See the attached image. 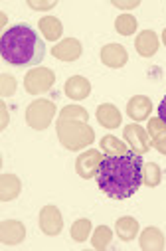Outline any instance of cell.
<instances>
[{
  "mask_svg": "<svg viewBox=\"0 0 166 251\" xmlns=\"http://www.w3.org/2000/svg\"><path fill=\"white\" fill-rule=\"evenodd\" d=\"M142 154H137L133 151L121 156H103L95 176L97 186L109 198L127 200L133 194H137V190L142 186Z\"/></svg>",
  "mask_w": 166,
  "mask_h": 251,
  "instance_id": "6da1fadb",
  "label": "cell"
},
{
  "mask_svg": "<svg viewBox=\"0 0 166 251\" xmlns=\"http://www.w3.org/2000/svg\"><path fill=\"white\" fill-rule=\"evenodd\" d=\"M0 55L6 64L16 68L38 66L44 61L46 44L34 28L26 24H16L8 28L0 38Z\"/></svg>",
  "mask_w": 166,
  "mask_h": 251,
  "instance_id": "7a4b0ae2",
  "label": "cell"
},
{
  "mask_svg": "<svg viewBox=\"0 0 166 251\" xmlns=\"http://www.w3.org/2000/svg\"><path fill=\"white\" fill-rule=\"evenodd\" d=\"M55 133L58 141L68 151H81L95 141V131L89 125V113L79 105H68L60 111Z\"/></svg>",
  "mask_w": 166,
  "mask_h": 251,
  "instance_id": "3957f363",
  "label": "cell"
},
{
  "mask_svg": "<svg viewBox=\"0 0 166 251\" xmlns=\"http://www.w3.org/2000/svg\"><path fill=\"white\" fill-rule=\"evenodd\" d=\"M26 125L34 131H46L53 117H55V105L49 99H36L26 107Z\"/></svg>",
  "mask_w": 166,
  "mask_h": 251,
  "instance_id": "277c9868",
  "label": "cell"
},
{
  "mask_svg": "<svg viewBox=\"0 0 166 251\" xmlns=\"http://www.w3.org/2000/svg\"><path fill=\"white\" fill-rule=\"evenodd\" d=\"M55 83V74L49 68H32L24 77V89L30 95L47 93Z\"/></svg>",
  "mask_w": 166,
  "mask_h": 251,
  "instance_id": "5b68a950",
  "label": "cell"
},
{
  "mask_svg": "<svg viewBox=\"0 0 166 251\" xmlns=\"http://www.w3.org/2000/svg\"><path fill=\"white\" fill-rule=\"evenodd\" d=\"M123 141L129 145V149L137 154H146L150 151V139H148V133L144 127L141 125L133 123V125H127L123 129Z\"/></svg>",
  "mask_w": 166,
  "mask_h": 251,
  "instance_id": "8992f818",
  "label": "cell"
},
{
  "mask_svg": "<svg viewBox=\"0 0 166 251\" xmlns=\"http://www.w3.org/2000/svg\"><path fill=\"white\" fill-rule=\"evenodd\" d=\"M40 229H42V233H46L49 237H55V235L62 233V229H64V216L58 210V206L47 204V206L42 208V212H40Z\"/></svg>",
  "mask_w": 166,
  "mask_h": 251,
  "instance_id": "52a82bcc",
  "label": "cell"
},
{
  "mask_svg": "<svg viewBox=\"0 0 166 251\" xmlns=\"http://www.w3.org/2000/svg\"><path fill=\"white\" fill-rule=\"evenodd\" d=\"M103 156H105V154H103L101 151H95V149H89V151L81 152V154L77 156V160H75V170H77V174H79L81 178H85V180L97 176V170H99V166H101Z\"/></svg>",
  "mask_w": 166,
  "mask_h": 251,
  "instance_id": "ba28073f",
  "label": "cell"
},
{
  "mask_svg": "<svg viewBox=\"0 0 166 251\" xmlns=\"http://www.w3.org/2000/svg\"><path fill=\"white\" fill-rule=\"evenodd\" d=\"M101 61L107 68L121 70L129 61V53H127L125 46H121V44H107L101 48Z\"/></svg>",
  "mask_w": 166,
  "mask_h": 251,
  "instance_id": "9c48e42d",
  "label": "cell"
},
{
  "mask_svg": "<svg viewBox=\"0 0 166 251\" xmlns=\"http://www.w3.org/2000/svg\"><path fill=\"white\" fill-rule=\"evenodd\" d=\"M81 51H83L81 42L75 38H64L51 48V55L60 61H75L81 57Z\"/></svg>",
  "mask_w": 166,
  "mask_h": 251,
  "instance_id": "30bf717a",
  "label": "cell"
},
{
  "mask_svg": "<svg viewBox=\"0 0 166 251\" xmlns=\"http://www.w3.org/2000/svg\"><path fill=\"white\" fill-rule=\"evenodd\" d=\"M26 239V226L18 220H4L0 224V241L4 245H18Z\"/></svg>",
  "mask_w": 166,
  "mask_h": 251,
  "instance_id": "8fae6325",
  "label": "cell"
},
{
  "mask_svg": "<svg viewBox=\"0 0 166 251\" xmlns=\"http://www.w3.org/2000/svg\"><path fill=\"white\" fill-rule=\"evenodd\" d=\"M146 133H148V139H150V145L166 156V123L158 117H152L146 125Z\"/></svg>",
  "mask_w": 166,
  "mask_h": 251,
  "instance_id": "7c38bea8",
  "label": "cell"
},
{
  "mask_svg": "<svg viewBox=\"0 0 166 251\" xmlns=\"http://www.w3.org/2000/svg\"><path fill=\"white\" fill-rule=\"evenodd\" d=\"M20 192H22V182L16 174L4 172L2 176H0V200L10 202V200L18 198Z\"/></svg>",
  "mask_w": 166,
  "mask_h": 251,
  "instance_id": "4fadbf2b",
  "label": "cell"
},
{
  "mask_svg": "<svg viewBox=\"0 0 166 251\" xmlns=\"http://www.w3.org/2000/svg\"><path fill=\"white\" fill-rule=\"evenodd\" d=\"M97 121H99V125H103L105 129H119L123 115L113 103H103V105L97 107Z\"/></svg>",
  "mask_w": 166,
  "mask_h": 251,
  "instance_id": "5bb4252c",
  "label": "cell"
},
{
  "mask_svg": "<svg viewBox=\"0 0 166 251\" xmlns=\"http://www.w3.org/2000/svg\"><path fill=\"white\" fill-rule=\"evenodd\" d=\"M150 111H152V101L144 95H135L129 99L127 103V115L133 119V121H144L150 117Z\"/></svg>",
  "mask_w": 166,
  "mask_h": 251,
  "instance_id": "9a60e30c",
  "label": "cell"
},
{
  "mask_svg": "<svg viewBox=\"0 0 166 251\" xmlns=\"http://www.w3.org/2000/svg\"><path fill=\"white\" fill-rule=\"evenodd\" d=\"M66 95L73 101H83L85 97H89L91 93V83L89 79H85L83 75H73L66 81V87H64Z\"/></svg>",
  "mask_w": 166,
  "mask_h": 251,
  "instance_id": "2e32d148",
  "label": "cell"
},
{
  "mask_svg": "<svg viewBox=\"0 0 166 251\" xmlns=\"http://www.w3.org/2000/svg\"><path fill=\"white\" fill-rule=\"evenodd\" d=\"M158 46H160V40L152 30L141 32L135 40V48H137L139 55H142V57H152L158 51Z\"/></svg>",
  "mask_w": 166,
  "mask_h": 251,
  "instance_id": "e0dca14e",
  "label": "cell"
},
{
  "mask_svg": "<svg viewBox=\"0 0 166 251\" xmlns=\"http://www.w3.org/2000/svg\"><path fill=\"white\" fill-rule=\"evenodd\" d=\"M139 243H141V249L144 251H160L164 249V233L158 227H146L142 229Z\"/></svg>",
  "mask_w": 166,
  "mask_h": 251,
  "instance_id": "ac0fdd59",
  "label": "cell"
},
{
  "mask_svg": "<svg viewBox=\"0 0 166 251\" xmlns=\"http://www.w3.org/2000/svg\"><path fill=\"white\" fill-rule=\"evenodd\" d=\"M40 32H42V36L46 38V40H49V42H58L60 38H62V34H64V24L55 18V16H44V18H40Z\"/></svg>",
  "mask_w": 166,
  "mask_h": 251,
  "instance_id": "d6986e66",
  "label": "cell"
},
{
  "mask_svg": "<svg viewBox=\"0 0 166 251\" xmlns=\"http://www.w3.org/2000/svg\"><path fill=\"white\" fill-rule=\"evenodd\" d=\"M101 152L105 156H121V154H129V145L121 139H117L115 135H107L101 139Z\"/></svg>",
  "mask_w": 166,
  "mask_h": 251,
  "instance_id": "ffe728a7",
  "label": "cell"
},
{
  "mask_svg": "<svg viewBox=\"0 0 166 251\" xmlns=\"http://www.w3.org/2000/svg\"><path fill=\"white\" fill-rule=\"evenodd\" d=\"M115 231H117V235L123 239V241H133L135 237H137V233H139V222L135 220V218H131V216H123V218H119L117 222H115Z\"/></svg>",
  "mask_w": 166,
  "mask_h": 251,
  "instance_id": "44dd1931",
  "label": "cell"
},
{
  "mask_svg": "<svg viewBox=\"0 0 166 251\" xmlns=\"http://www.w3.org/2000/svg\"><path fill=\"white\" fill-rule=\"evenodd\" d=\"M162 182V170L156 162H144V170H142V184L148 188H156Z\"/></svg>",
  "mask_w": 166,
  "mask_h": 251,
  "instance_id": "7402d4cb",
  "label": "cell"
},
{
  "mask_svg": "<svg viewBox=\"0 0 166 251\" xmlns=\"http://www.w3.org/2000/svg\"><path fill=\"white\" fill-rule=\"evenodd\" d=\"M115 30L121 36H133L137 32V18L133 14H121V16H117Z\"/></svg>",
  "mask_w": 166,
  "mask_h": 251,
  "instance_id": "603a6c76",
  "label": "cell"
},
{
  "mask_svg": "<svg viewBox=\"0 0 166 251\" xmlns=\"http://www.w3.org/2000/svg\"><path fill=\"white\" fill-rule=\"evenodd\" d=\"M91 229H93L91 222H89L87 218H79V220L73 222V226H71V237H73V241H77V243L87 241Z\"/></svg>",
  "mask_w": 166,
  "mask_h": 251,
  "instance_id": "cb8c5ba5",
  "label": "cell"
},
{
  "mask_svg": "<svg viewBox=\"0 0 166 251\" xmlns=\"http://www.w3.org/2000/svg\"><path fill=\"white\" fill-rule=\"evenodd\" d=\"M111 237H113V231H111V227L99 226V227H95V231H93L91 243H93L95 249H107V247L111 245Z\"/></svg>",
  "mask_w": 166,
  "mask_h": 251,
  "instance_id": "d4e9b609",
  "label": "cell"
},
{
  "mask_svg": "<svg viewBox=\"0 0 166 251\" xmlns=\"http://www.w3.org/2000/svg\"><path fill=\"white\" fill-rule=\"evenodd\" d=\"M0 83H2V87H0L2 97H10V95L16 93V79H14V75L2 74V75H0Z\"/></svg>",
  "mask_w": 166,
  "mask_h": 251,
  "instance_id": "484cf974",
  "label": "cell"
},
{
  "mask_svg": "<svg viewBox=\"0 0 166 251\" xmlns=\"http://www.w3.org/2000/svg\"><path fill=\"white\" fill-rule=\"evenodd\" d=\"M55 4V0H51V2H38V0H28V6L34 8V10H51Z\"/></svg>",
  "mask_w": 166,
  "mask_h": 251,
  "instance_id": "4316f807",
  "label": "cell"
},
{
  "mask_svg": "<svg viewBox=\"0 0 166 251\" xmlns=\"http://www.w3.org/2000/svg\"><path fill=\"white\" fill-rule=\"evenodd\" d=\"M141 4V0H131V2H119V0H113V6H117V8H125V10H129V8H137Z\"/></svg>",
  "mask_w": 166,
  "mask_h": 251,
  "instance_id": "83f0119b",
  "label": "cell"
},
{
  "mask_svg": "<svg viewBox=\"0 0 166 251\" xmlns=\"http://www.w3.org/2000/svg\"><path fill=\"white\" fill-rule=\"evenodd\" d=\"M158 119H162L166 123V95L162 97V101L158 103Z\"/></svg>",
  "mask_w": 166,
  "mask_h": 251,
  "instance_id": "f1b7e54d",
  "label": "cell"
},
{
  "mask_svg": "<svg viewBox=\"0 0 166 251\" xmlns=\"http://www.w3.org/2000/svg\"><path fill=\"white\" fill-rule=\"evenodd\" d=\"M0 107H2V127H0V129H6L8 127V111H6V105L4 103L0 105Z\"/></svg>",
  "mask_w": 166,
  "mask_h": 251,
  "instance_id": "f546056e",
  "label": "cell"
},
{
  "mask_svg": "<svg viewBox=\"0 0 166 251\" xmlns=\"http://www.w3.org/2000/svg\"><path fill=\"white\" fill-rule=\"evenodd\" d=\"M162 44L166 46V28H164V32H162Z\"/></svg>",
  "mask_w": 166,
  "mask_h": 251,
  "instance_id": "4dcf8cb0",
  "label": "cell"
}]
</instances>
